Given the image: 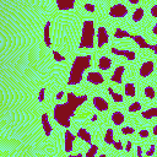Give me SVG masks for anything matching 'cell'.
<instances>
[{
	"label": "cell",
	"instance_id": "e575fe53",
	"mask_svg": "<svg viewBox=\"0 0 157 157\" xmlns=\"http://www.w3.org/2000/svg\"><path fill=\"white\" fill-rule=\"evenodd\" d=\"M131 148H132V142H131L130 140H128V141L125 142V145H124V150H125L126 152H130Z\"/></svg>",
	"mask_w": 157,
	"mask_h": 157
},
{
	"label": "cell",
	"instance_id": "f35d334b",
	"mask_svg": "<svg viewBox=\"0 0 157 157\" xmlns=\"http://www.w3.org/2000/svg\"><path fill=\"white\" fill-rule=\"evenodd\" d=\"M152 33L155 34V36H157V22L155 23V26L152 27Z\"/></svg>",
	"mask_w": 157,
	"mask_h": 157
},
{
	"label": "cell",
	"instance_id": "d6a6232c",
	"mask_svg": "<svg viewBox=\"0 0 157 157\" xmlns=\"http://www.w3.org/2000/svg\"><path fill=\"white\" fill-rule=\"evenodd\" d=\"M139 136L142 137V139H146L150 136V131L147 129H142V130H139Z\"/></svg>",
	"mask_w": 157,
	"mask_h": 157
},
{
	"label": "cell",
	"instance_id": "4fadbf2b",
	"mask_svg": "<svg viewBox=\"0 0 157 157\" xmlns=\"http://www.w3.org/2000/svg\"><path fill=\"white\" fill-rule=\"evenodd\" d=\"M40 123H42V128H43L44 135L49 137V136L52 135V124L49 123V118H48V114H47V113H43V114H42Z\"/></svg>",
	"mask_w": 157,
	"mask_h": 157
},
{
	"label": "cell",
	"instance_id": "5b68a950",
	"mask_svg": "<svg viewBox=\"0 0 157 157\" xmlns=\"http://www.w3.org/2000/svg\"><path fill=\"white\" fill-rule=\"evenodd\" d=\"M86 101H87V94L76 96L74 92H67L66 93V103H69L75 109H77L78 107H81Z\"/></svg>",
	"mask_w": 157,
	"mask_h": 157
},
{
	"label": "cell",
	"instance_id": "ee69618b",
	"mask_svg": "<svg viewBox=\"0 0 157 157\" xmlns=\"http://www.w3.org/2000/svg\"><path fill=\"white\" fill-rule=\"evenodd\" d=\"M108 93H109L110 96L114 93V92H113V87H108Z\"/></svg>",
	"mask_w": 157,
	"mask_h": 157
},
{
	"label": "cell",
	"instance_id": "3957f363",
	"mask_svg": "<svg viewBox=\"0 0 157 157\" xmlns=\"http://www.w3.org/2000/svg\"><path fill=\"white\" fill-rule=\"evenodd\" d=\"M94 34H96V28H94L93 20H90V18L85 20L82 22V29H81V38H80L78 49H82V48L92 49L94 47Z\"/></svg>",
	"mask_w": 157,
	"mask_h": 157
},
{
	"label": "cell",
	"instance_id": "7c38bea8",
	"mask_svg": "<svg viewBox=\"0 0 157 157\" xmlns=\"http://www.w3.org/2000/svg\"><path fill=\"white\" fill-rule=\"evenodd\" d=\"M110 53L114 54V55L125 56L128 60H134L135 56H136V53H135L134 50H126V49H125V50H119V49H117V48H114V47L110 48Z\"/></svg>",
	"mask_w": 157,
	"mask_h": 157
},
{
	"label": "cell",
	"instance_id": "e0dca14e",
	"mask_svg": "<svg viewBox=\"0 0 157 157\" xmlns=\"http://www.w3.org/2000/svg\"><path fill=\"white\" fill-rule=\"evenodd\" d=\"M112 66V59L108 58V56H101L99 60H98V67L102 70V71H107L109 70Z\"/></svg>",
	"mask_w": 157,
	"mask_h": 157
},
{
	"label": "cell",
	"instance_id": "836d02e7",
	"mask_svg": "<svg viewBox=\"0 0 157 157\" xmlns=\"http://www.w3.org/2000/svg\"><path fill=\"white\" fill-rule=\"evenodd\" d=\"M150 12H151V16H152V17L157 18V4H155V5H152V6H151Z\"/></svg>",
	"mask_w": 157,
	"mask_h": 157
},
{
	"label": "cell",
	"instance_id": "277c9868",
	"mask_svg": "<svg viewBox=\"0 0 157 157\" xmlns=\"http://www.w3.org/2000/svg\"><path fill=\"white\" fill-rule=\"evenodd\" d=\"M109 16L110 17H114V18H121L124 16L128 15V7L121 4V2H117V4H113L110 7H109V11H108Z\"/></svg>",
	"mask_w": 157,
	"mask_h": 157
},
{
	"label": "cell",
	"instance_id": "4dcf8cb0",
	"mask_svg": "<svg viewBox=\"0 0 157 157\" xmlns=\"http://www.w3.org/2000/svg\"><path fill=\"white\" fill-rule=\"evenodd\" d=\"M156 146L153 145V144H151L150 145V147H148V150H146V152H145V156L146 157H151L153 153H155V151H156V148H155Z\"/></svg>",
	"mask_w": 157,
	"mask_h": 157
},
{
	"label": "cell",
	"instance_id": "83f0119b",
	"mask_svg": "<svg viewBox=\"0 0 157 157\" xmlns=\"http://www.w3.org/2000/svg\"><path fill=\"white\" fill-rule=\"evenodd\" d=\"M134 132H135V129L132 126H130V125H124L121 128V134L123 135H131Z\"/></svg>",
	"mask_w": 157,
	"mask_h": 157
},
{
	"label": "cell",
	"instance_id": "9a60e30c",
	"mask_svg": "<svg viewBox=\"0 0 157 157\" xmlns=\"http://www.w3.org/2000/svg\"><path fill=\"white\" fill-rule=\"evenodd\" d=\"M76 136L80 137L82 141L87 142L88 145H92V137H91V134L85 129V128H80L76 132Z\"/></svg>",
	"mask_w": 157,
	"mask_h": 157
},
{
	"label": "cell",
	"instance_id": "b9f144b4",
	"mask_svg": "<svg viewBox=\"0 0 157 157\" xmlns=\"http://www.w3.org/2000/svg\"><path fill=\"white\" fill-rule=\"evenodd\" d=\"M129 2H130V4H132V5H139L140 0H129Z\"/></svg>",
	"mask_w": 157,
	"mask_h": 157
},
{
	"label": "cell",
	"instance_id": "60d3db41",
	"mask_svg": "<svg viewBox=\"0 0 157 157\" xmlns=\"http://www.w3.org/2000/svg\"><path fill=\"white\" fill-rule=\"evenodd\" d=\"M69 157H83V155L82 153H75V155H69Z\"/></svg>",
	"mask_w": 157,
	"mask_h": 157
},
{
	"label": "cell",
	"instance_id": "d4e9b609",
	"mask_svg": "<svg viewBox=\"0 0 157 157\" xmlns=\"http://www.w3.org/2000/svg\"><path fill=\"white\" fill-rule=\"evenodd\" d=\"M139 110H141V103H140L139 101L132 102V103L128 107V112H130V113H136V112H139Z\"/></svg>",
	"mask_w": 157,
	"mask_h": 157
},
{
	"label": "cell",
	"instance_id": "cb8c5ba5",
	"mask_svg": "<svg viewBox=\"0 0 157 157\" xmlns=\"http://www.w3.org/2000/svg\"><path fill=\"white\" fill-rule=\"evenodd\" d=\"M104 142L105 144H113L114 142V139H113V129L112 128H108L105 130V134H104Z\"/></svg>",
	"mask_w": 157,
	"mask_h": 157
},
{
	"label": "cell",
	"instance_id": "30bf717a",
	"mask_svg": "<svg viewBox=\"0 0 157 157\" xmlns=\"http://www.w3.org/2000/svg\"><path fill=\"white\" fill-rule=\"evenodd\" d=\"M92 103H93V107H94L98 112H105V110H108V108H109L108 102H107L104 98H102L101 96H94V97L92 98Z\"/></svg>",
	"mask_w": 157,
	"mask_h": 157
},
{
	"label": "cell",
	"instance_id": "8fae6325",
	"mask_svg": "<svg viewBox=\"0 0 157 157\" xmlns=\"http://www.w3.org/2000/svg\"><path fill=\"white\" fill-rule=\"evenodd\" d=\"M124 72H125V66L124 65H118L114 69V71H113V74L110 76V81L120 85L123 82V74Z\"/></svg>",
	"mask_w": 157,
	"mask_h": 157
},
{
	"label": "cell",
	"instance_id": "5bb4252c",
	"mask_svg": "<svg viewBox=\"0 0 157 157\" xmlns=\"http://www.w3.org/2000/svg\"><path fill=\"white\" fill-rule=\"evenodd\" d=\"M110 119H112V123L114 125L119 126V125H123V123L125 121V115L120 110H114L112 113V115H110Z\"/></svg>",
	"mask_w": 157,
	"mask_h": 157
},
{
	"label": "cell",
	"instance_id": "2e32d148",
	"mask_svg": "<svg viewBox=\"0 0 157 157\" xmlns=\"http://www.w3.org/2000/svg\"><path fill=\"white\" fill-rule=\"evenodd\" d=\"M56 6L59 10H72L75 0H56Z\"/></svg>",
	"mask_w": 157,
	"mask_h": 157
},
{
	"label": "cell",
	"instance_id": "7a4b0ae2",
	"mask_svg": "<svg viewBox=\"0 0 157 157\" xmlns=\"http://www.w3.org/2000/svg\"><path fill=\"white\" fill-rule=\"evenodd\" d=\"M75 112L76 109L71 107L69 103L56 104L53 109V118L59 125L69 129L71 125V118L75 115Z\"/></svg>",
	"mask_w": 157,
	"mask_h": 157
},
{
	"label": "cell",
	"instance_id": "d6986e66",
	"mask_svg": "<svg viewBox=\"0 0 157 157\" xmlns=\"http://www.w3.org/2000/svg\"><path fill=\"white\" fill-rule=\"evenodd\" d=\"M50 25L52 22L50 21H47L45 25H44V28H43V36H44V44L49 48L52 47V40H50V36H49V28H50Z\"/></svg>",
	"mask_w": 157,
	"mask_h": 157
},
{
	"label": "cell",
	"instance_id": "44dd1931",
	"mask_svg": "<svg viewBox=\"0 0 157 157\" xmlns=\"http://www.w3.org/2000/svg\"><path fill=\"white\" fill-rule=\"evenodd\" d=\"M142 118L145 119H152V118H157V107H152L148 108L147 110H142L141 112Z\"/></svg>",
	"mask_w": 157,
	"mask_h": 157
},
{
	"label": "cell",
	"instance_id": "6da1fadb",
	"mask_svg": "<svg viewBox=\"0 0 157 157\" xmlns=\"http://www.w3.org/2000/svg\"><path fill=\"white\" fill-rule=\"evenodd\" d=\"M91 55L86 54V55H77L72 64H71V69H70V74H69V78L66 85L67 86H76L81 82L83 74L87 69H90L91 66Z\"/></svg>",
	"mask_w": 157,
	"mask_h": 157
},
{
	"label": "cell",
	"instance_id": "8d00e7d4",
	"mask_svg": "<svg viewBox=\"0 0 157 157\" xmlns=\"http://www.w3.org/2000/svg\"><path fill=\"white\" fill-rule=\"evenodd\" d=\"M64 96H65V92H64V91H59V92L56 93V96H55V99H56V101H61V99L64 98Z\"/></svg>",
	"mask_w": 157,
	"mask_h": 157
},
{
	"label": "cell",
	"instance_id": "1f68e13d",
	"mask_svg": "<svg viewBox=\"0 0 157 157\" xmlns=\"http://www.w3.org/2000/svg\"><path fill=\"white\" fill-rule=\"evenodd\" d=\"M113 146H114V148L118 150V151H120V150L124 148V145H123L121 140H117V141H114V142H113Z\"/></svg>",
	"mask_w": 157,
	"mask_h": 157
},
{
	"label": "cell",
	"instance_id": "ac0fdd59",
	"mask_svg": "<svg viewBox=\"0 0 157 157\" xmlns=\"http://www.w3.org/2000/svg\"><path fill=\"white\" fill-rule=\"evenodd\" d=\"M124 93L128 97H135L136 96V86L132 82H125L124 83Z\"/></svg>",
	"mask_w": 157,
	"mask_h": 157
},
{
	"label": "cell",
	"instance_id": "603a6c76",
	"mask_svg": "<svg viewBox=\"0 0 157 157\" xmlns=\"http://www.w3.org/2000/svg\"><path fill=\"white\" fill-rule=\"evenodd\" d=\"M144 92H145V96H146L148 99H153L155 96H156V91H155V88H153L152 86H150V85H147V86L145 87Z\"/></svg>",
	"mask_w": 157,
	"mask_h": 157
},
{
	"label": "cell",
	"instance_id": "52a82bcc",
	"mask_svg": "<svg viewBox=\"0 0 157 157\" xmlns=\"http://www.w3.org/2000/svg\"><path fill=\"white\" fill-rule=\"evenodd\" d=\"M75 139H76L75 135L69 129H66L64 131V151L66 153H69V155H70V152L74 148V141H75Z\"/></svg>",
	"mask_w": 157,
	"mask_h": 157
},
{
	"label": "cell",
	"instance_id": "7bdbcfd3",
	"mask_svg": "<svg viewBox=\"0 0 157 157\" xmlns=\"http://www.w3.org/2000/svg\"><path fill=\"white\" fill-rule=\"evenodd\" d=\"M91 121H93V123H94V121H97V114H93V115H92Z\"/></svg>",
	"mask_w": 157,
	"mask_h": 157
},
{
	"label": "cell",
	"instance_id": "7402d4cb",
	"mask_svg": "<svg viewBox=\"0 0 157 157\" xmlns=\"http://www.w3.org/2000/svg\"><path fill=\"white\" fill-rule=\"evenodd\" d=\"M113 36H114V38H117V39H121V38H125V37H129V38H130V37H131V33L124 31V29L120 28V27H117V28L114 29Z\"/></svg>",
	"mask_w": 157,
	"mask_h": 157
},
{
	"label": "cell",
	"instance_id": "74e56055",
	"mask_svg": "<svg viewBox=\"0 0 157 157\" xmlns=\"http://www.w3.org/2000/svg\"><path fill=\"white\" fill-rule=\"evenodd\" d=\"M136 155L137 157H142V147L140 145H137V150H136Z\"/></svg>",
	"mask_w": 157,
	"mask_h": 157
},
{
	"label": "cell",
	"instance_id": "8992f818",
	"mask_svg": "<svg viewBox=\"0 0 157 157\" xmlns=\"http://www.w3.org/2000/svg\"><path fill=\"white\" fill-rule=\"evenodd\" d=\"M85 78L87 82H90L91 85H96V86L102 85L104 82V77L99 71H88L85 75Z\"/></svg>",
	"mask_w": 157,
	"mask_h": 157
},
{
	"label": "cell",
	"instance_id": "f6af8a7d",
	"mask_svg": "<svg viewBox=\"0 0 157 157\" xmlns=\"http://www.w3.org/2000/svg\"><path fill=\"white\" fill-rule=\"evenodd\" d=\"M98 157H107V156H105V155H104V153H102V155H99V156H98Z\"/></svg>",
	"mask_w": 157,
	"mask_h": 157
},
{
	"label": "cell",
	"instance_id": "9c48e42d",
	"mask_svg": "<svg viewBox=\"0 0 157 157\" xmlns=\"http://www.w3.org/2000/svg\"><path fill=\"white\" fill-rule=\"evenodd\" d=\"M108 42H109V34H108L105 27L99 26L98 27V31H97V47L98 48H102Z\"/></svg>",
	"mask_w": 157,
	"mask_h": 157
},
{
	"label": "cell",
	"instance_id": "484cf974",
	"mask_svg": "<svg viewBox=\"0 0 157 157\" xmlns=\"http://www.w3.org/2000/svg\"><path fill=\"white\" fill-rule=\"evenodd\" d=\"M97 151H98V146L97 145H90V147H88V150L86 151V157H96V153H97Z\"/></svg>",
	"mask_w": 157,
	"mask_h": 157
},
{
	"label": "cell",
	"instance_id": "f1b7e54d",
	"mask_svg": "<svg viewBox=\"0 0 157 157\" xmlns=\"http://www.w3.org/2000/svg\"><path fill=\"white\" fill-rule=\"evenodd\" d=\"M83 7L88 12H94L96 11V5L94 4H91V2H85L83 4Z\"/></svg>",
	"mask_w": 157,
	"mask_h": 157
},
{
	"label": "cell",
	"instance_id": "4316f807",
	"mask_svg": "<svg viewBox=\"0 0 157 157\" xmlns=\"http://www.w3.org/2000/svg\"><path fill=\"white\" fill-rule=\"evenodd\" d=\"M52 54H53V59L55 60V61H64L66 58L63 55V54H60L58 50H55V49H53V52H52Z\"/></svg>",
	"mask_w": 157,
	"mask_h": 157
},
{
	"label": "cell",
	"instance_id": "ba28073f",
	"mask_svg": "<svg viewBox=\"0 0 157 157\" xmlns=\"http://www.w3.org/2000/svg\"><path fill=\"white\" fill-rule=\"evenodd\" d=\"M155 70V61L153 60H147V61H144L139 69V74L141 77H147L150 76Z\"/></svg>",
	"mask_w": 157,
	"mask_h": 157
},
{
	"label": "cell",
	"instance_id": "f546056e",
	"mask_svg": "<svg viewBox=\"0 0 157 157\" xmlns=\"http://www.w3.org/2000/svg\"><path fill=\"white\" fill-rule=\"evenodd\" d=\"M112 98H113V101H114L115 103H121V102L124 101V96L120 94V93H113V94H112Z\"/></svg>",
	"mask_w": 157,
	"mask_h": 157
},
{
	"label": "cell",
	"instance_id": "ab89813d",
	"mask_svg": "<svg viewBox=\"0 0 157 157\" xmlns=\"http://www.w3.org/2000/svg\"><path fill=\"white\" fill-rule=\"evenodd\" d=\"M152 134H153V136H157V125H155L152 128Z\"/></svg>",
	"mask_w": 157,
	"mask_h": 157
},
{
	"label": "cell",
	"instance_id": "ffe728a7",
	"mask_svg": "<svg viewBox=\"0 0 157 157\" xmlns=\"http://www.w3.org/2000/svg\"><path fill=\"white\" fill-rule=\"evenodd\" d=\"M144 13H145L144 7L137 6V7L134 10L132 15H131V20H132L134 22H140V21L142 20V17H144Z\"/></svg>",
	"mask_w": 157,
	"mask_h": 157
},
{
	"label": "cell",
	"instance_id": "d590c367",
	"mask_svg": "<svg viewBox=\"0 0 157 157\" xmlns=\"http://www.w3.org/2000/svg\"><path fill=\"white\" fill-rule=\"evenodd\" d=\"M44 94H45V88H42L40 91H39V93H38V101L39 102H43L44 101Z\"/></svg>",
	"mask_w": 157,
	"mask_h": 157
}]
</instances>
